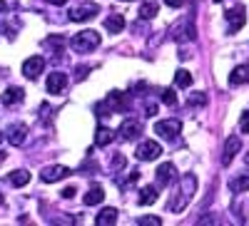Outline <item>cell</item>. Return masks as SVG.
Here are the masks:
<instances>
[{"label":"cell","mask_w":249,"mask_h":226,"mask_svg":"<svg viewBox=\"0 0 249 226\" xmlns=\"http://www.w3.org/2000/svg\"><path fill=\"white\" fill-rule=\"evenodd\" d=\"M244 161H247V167H249V154H247V159H244Z\"/></svg>","instance_id":"cell-34"},{"label":"cell","mask_w":249,"mask_h":226,"mask_svg":"<svg viewBox=\"0 0 249 226\" xmlns=\"http://www.w3.org/2000/svg\"><path fill=\"white\" fill-rule=\"evenodd\" d=\"M23 97H25V92L20 87H8L3 92V97H0V102H3L5 107H13V105H18V102H23Z\"/></svg>","instance_id":"cell-15"},{"label":"cell","mask_w":249,"mask_h":226,"mask_svg":"<svg viewBox=\"0 0 249 226\" xmlns=\"http://www.w3.org/2000/svg\"><path fill=\"white\" fill-rule=\"evenodd\" d=\"M5 10H8V3H3V0H0V15H3Z\"/></svg>","instance_id":"cell-33"},{"label":"cell","mask_w":249,"mask_h":226,"mask_svg":"<svg viewBox=\"0 0 249 226\" xmlns=\"http://www.w3.org/2000/svg\"><path fill=\"white\" fill-rule=\"evenodd\" d=\"M117 169H124V157L122 154H115V159H112V172H117Z\"/></svg>","instance_id":"cell-29"},{"label":"cell","mask_w":249,"mask_h":226,"mask_svg":"<svg viewBox=\"0 0 249 226\" xmlns=\"http://www.w3.org/2000/svg\"><path fill=\"white\" fill-rule=\"evenodd\" d=\"M187 105H190V107H202V105H207V95L204 92H192L190 97H187Z\"/></svg>","instance_id":"cell-26"},{"label":"cell","mask_w":249,"mask_h":226,"mask_svg":"<svg viewBox=\"0 0 249 226\" xmlns=\"http://www.w3.org/2000/svg\"><path fill=\"white\" fill-rule=\"evenodd\" d=\"M117 134L122 137V139H135V137H140L142 134V122L140 119H135V117H124L122 119V125H120V129H117Z\"/></svg>","instance_id":"cell-8"},{"label":"cell","mask_w":249,"mask_h":226,"mask_svg":"<svg viewBox=\"0 0 249 226\" xmlns=\"http://www.w3.org/2000/svg\"><path fill=\"white\" fill-rule=\"evenodd\" d=\"M137 224H140V226H160L162 219H160V216H140Z\"/></svg>","instance_id":"cell-28"},{"label":"cell","mask_w":249,"mask_h":226,"mask_svg":"<svg viewBox=\"0 0 249 226\" xmlns=\"http://www.w3.org/2000/svg\"><path fill=\"white\" fill-rule=\"evenodd\" d=\"M239 149H242V139L239 137H230V139H227L224 152H222V164H224V167H230L232 159L239 154Z\"/></svg>","instance_id":"cell-13"},{"label":"cell","mask_w":249,"mask_h":226,"mask_svg":"<svg viewBox=\"0 0 249 226\" xmlns=\"http://www.w3.org/2000/svg\"><path fill=\"white\" fill-rule=\"evenodd\" d=\"M135 157L142 159V161H152L157 157H162V147H160V142H152V139H144L137 145L135 149Z\"/></svg>","instance_id":"cell-6"},{"label":"cell","mask_w":249,"mask_h":226,"mask_svg":"<svg viewBox=\"0 0 249 226\" xmlns=\"http://www.w3.org/2000/svg\"><path fill=\"white\" fill-rule=\"evenodd\" d=\"M175 85H177V87H190V85H192V75L187 72V70H177V75H175Z\"/></svg>","instance_id":"cell-25"},{"label":"cell","mask_w":249,"mask_h":226,"mask_svg":"<svg viewBox=\"0 0 249 226\" xmlns=\"http://www.w3.org/2000/svg\"><path fill=\"white\" fill-rule=\"evenodd\" d=\"M247 82H249V65L234 67L232 75H230V85H232V87H239V85H247Z\"/></svg>","instance_id":"cell-16"},{"label":"cell","mask_w":249,"mask_h":226,"mask_svg":"<svg viewBox=\"0 0 249 226\" xmlns=\"http://www.w3.org/2000/svg\"><path fill=\"white\" fill-rule=\"evenodd\" d=\"M179 132H182V122L175 119V117L155 122V134H160V137H164V139H177Z\"/></svg>","instance_id":"cell-5"},{"label":"cell","mask_w":249,"mask_h":226,"mask_svg":"<svg viewBox=\"0 0 249 226\" xmlns=\"http://www.w3.org/2000/svg\"><path fill=\"white\" fill-rule=\"evenodd\" d=\"M115 134H117V132H112L110 127H97V132H95V145H97V147L112 145V142H115Z\"/></svg>","instance_id":"cell-18"},{"label":"cell","mask_w":249,"mask_h":226,"mask_svg":"<svg viewBox=\"0 0 249 226\" xmlns=\"http://www.w3.org/2000/svg\"><path fill=\"white\" fill-rule=\"evenodd\" d=\"M3 137H5V134H3V132H0V142H3Z\"/></svg>","instance_id":"cell-35"},{"label":"cell","mask_w":249,"mask_h":226,"mask_svg":"<svg viewBox=\"0 0 249 226\" xmlns=\"http://www.w3.org/2000/svg\"><path fill=\"white\" fill-rule=\"evenodd\" d=\"M214 3H224V0H214Z\"/></svg>","instance_id":"cell-36"},{"label":"cell","mask_w":249,"mask_h":226,"mask_svg":"<svg viewBox=\"0 0 249 226\" xmlns=\"http://www.w3.org/2000/svg\"><path fill=\"white\" fill-rule=\"evenodd\" d=\"M247 10L242 8V5H234V8H230L224 13V20H227V32L230 35H234V32H239L242 28H244V23H247Z\"/></svg>","instance_id":"cell-4"},{"label":"cell","mask_w":249,"mask_h":226,"mask_svg":"<svg viewBox=\"0 0 249 226\" xmlns=\"http://www.w3.org/2000/svg\"><path fill=\"white\" fill-rule=\"evenodd\" d=\"M72 196H75V189L72 187H68L65 192H62V199H72Z\"/></svg>","instance_id":"cell-31"},{"label":"cell","mask_w":249,"mask_h":226,"mask_svg":"<svg viewBox=\"0 0 249 226\" xmlns=\"http://www.w3.org/2000/svg\"><path fill=\"white\" fill-rule=\"evenodd\" d=\"M175 177H177V167H175L172 161L160 164L157 172H155V179H157L160 187H167V184H172V181H175Z\"/></svg>","instance_id":"cell-9"},{"label":"cell","mask_w":249,"mask_h":226,"mask_svg":"<svg viewBox=\"0 0 249 226\" xmlns=\"http://www.w3.org/2000/svg\"><path fill=\"white\" fill-rule=\"evenodd\" d=\"M95 224H97V226H112V224H117V209H112V207L102 209V211L95 216Z\"/></svg>","instance_id":"cell-20"},{"label":"cell","mask_w":249,"mask_h":226,"mask_svg":"<svg viewBox=\"0 0 249 226\" xmlns=\"http://www.w3.org/2000/svg\"><path fill=\"white\" fill-rule=\"evenodd\" d=\"M45 3H50V5H62L65 0H45Z\"/></svg>","instance_id":"cell-32"},{"label":"cell","mask_w":249,"mask_h":226,"mask_svg":"<svg viewBox=\"0 0 249 226\" xmlns=\"http://www.w3.org/2000/svg\"><path fill=\"white\" fill-rule=\"evenodd\" d=\"M5 139L10 142L13 147H20V145H25V139H28V127L25 125H10V129L5 132Z\"/></svg>","instance_id":"cell-11"},{"label":"cell","mask_w":249,"mask_h":226,"mask_svg":"<svg viewBox=\"0 0 249 226\" xmlns=\"http://www.w3.org/2000/svg\"><path fill=\"white\" fill-rule=\"evenodd\" d=\"M195 192H197V177L195 174L179 177V189L175 192V196L170 201V211H184L187 204H190V199L195 196Z\"/></svg>","instance_id":"cell-1"},{"label":"cell","mask_w":249,"mask_h":226,"mask_svg":"<svg viewBox=\"0 0 249 226\" xmlns=\"http://www.w3.org/2000/svg\"><path fill=\"white\" fill-rule=\"evenodd\" d=\"M8 181H10V187H25L30 181V172L28 169H15V172L8 174Z\"/></svg>","instance_id":"cell-21"},{"label":"cell","mask_w":249,"mask_h":226,"mask_svg":"<svg viewBox=\"0 0 249 226\" xmlns=\"http://www.w3.org/2000/svg\"><path fill=\"white\" fill-rule=\"evenodd\" d=\"M137 201L142 204V207H150V204L157 201V189L155 187H142L140 194H137Z\"/></svg>","instance_id":"cell-22"},{"label":"cell","mask_w":249,"mask_h":226,"mask_svg":"<svg viewBox=\"0 0 249 226\" xmlns=\"http://www.w3.org/2000/svg\"><path fill=\"white\" fill-rule=\"evenodd\" d=\"M70 177V169L68 167H60V164H55V167H45L43 172H40V179H43L45 184H53V181H60Z\"/></svg>","instance_id":"cell-12"},{"label":"cell","mask_w":249,"mask_h":226,"mask_svg":"<svg viewBox=\"0 0 249 226\" xmlns=\"http://www.w3.org/2000/svg\"><path fill=\"white\" fill-rule=\"evenodd\" d=\"M45 87H48L50 95H60L62 90L68 87V75H65V72H50V77H48V82H45Z\"/></svg>","instance_id":"cell-14"},{"label":"cell","mask_w":249,"mask_h":226,"mask_svg":"<svg viewBox=\"0 0 249 226\" xmlns=\"http://www.w3.org/2000/svg\"><path fill=\"white\" fill-rule=\"evenodd\" d=\"M97 45H100V35H97L95 30H82V32H77V35L70 37V48H72L77 55H88V52H92Z\"/></svg>","instance_id":"cell-3"},{"label":"cell","mask_w":249,"mask_h":226,"mask_svg":"<svg viewBox=\"0 0 249 226\" xmlns=\"http://www.w3.org/2000/svg\"><path fill=\"white\" fill-rule=\"evenodd\" d=\"M0 204H3V194H0Z\"/></svg>","instance_id":"cell-37"},{"label":"cell","mask_w":249,"mask_h":226,"mask_svg":"<svg viewBox=\"0 0 249 226\" xmlns=\"http://www.w3.org/2000/svg\"><path fill=\"white\" fill-rule=\"evenodd\" d=\"M102 199H105V189L100 187V184H92V187L88 189V194H85V207H95V204H100Z\"/></svg>","instance_id":"cell-17"},{"label":"cell","mask_w":249,"mask_h":226,"mask_svg":"<svg viewBox=\"0 0 249 226\" xmlns=\"http://www.w3.org/2000/svg\"><path fill=\"white\" fill-rule=\"evenodd\" d=\"M230 189L234 194H242V192H249V174H242V177H234L230 181Z\"/></svg>","instance_id":"cell-24"},{"label":"cell","mask_w":249,"mask_h":226,"mask_svg":"<svg viewBox=\"0 0 249 226\" xmlns=\"http://www.w3.org/2000/svg\"><path fill=\"white\" fill-rule=\"evenodd\" d=\"M162 102H164L167 107H175V105H177V95H175V90H172V87L162 90Z\"/></svg>","instance_id":"cell-27"},{"label":"cell","mask_w":249,"mask_h":226,"mask_svg":"<svg viewBox=\"0 0 249 226\" xmlns=\"http://www.w3.org/2000/svg\"><path fill=\"white\" fill-rule=\"evenodd\" d=\"M127 110H130V95L120 92V90H112L100 105H95V112L100 117H107V114H115V112H127Z\"/></svg>","instance_id":"cell-2"},{"label":"cell","mask_w":249,"mask_h":226,"mask_svg":"<svg viewBox=\"0 0 249 226\" xmlns=\"http://www.w3.org/2000/svg\"><path fill=\"white\" fill-rule=\"evenodd\" d=\"M97 13H100L97 3H80V5H75L70 10V20H75V23H85V20H92Z\"/></svg>","instance_id":"cell-7"},{"label":"cell","mask_w":249,"mask_h":226,"mask_svg":"<svg viewBox=\"0 0 249 226\" xmlns=\"http://www.w3.org/2000/svg\"><path fill=\"white\" fill-rule=\"evenodd\" d=\"M160 10V0H142L140 3V17L142 20H152Z\"/></svg>","instance_id":"cell-19"},{"label":"cell","mask_w":249,"mask_h":226,"mask_svg":"<svg viewBox=\"0 0 249 226\" xmlns=\"http://www.w3.org/2000/svg\"><path fill=\"white\" fill-rule=\"evenodd\" d=\"M164 3H167L170 8H182V5H184V0H164Z\"/></svg>","instance_id":"cell-30"},{"label":"cell","mask_w":249,"mask_h":226,"mask_svg":"<svg viewBox=\"0 0 249 226\" xmlns=\"http://www.w3.org/2000/svg\"><path fill=\"white\" fill-rule=\"evenodd\" d=\"M43 70H45V60L43 57H28L23 63V75L28 80H37Z\"/></svg>","instance_id":"cell-10"},{"label":"cell","mask_w":249,"mask_h":226,"mask_svg":"<svg viewBox=\"0 0 249 226\" xmlns=\"http://www.w3.org/2000/svg\"><path fill=\"white\" fill-rule=\"evenodd\" d=\"M105 30H107V32H122V30H124V17H122V15H110V17H105Z\"/></svg>","instance_id":"cell-23"}]
</instances>
